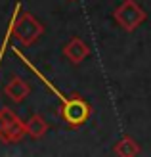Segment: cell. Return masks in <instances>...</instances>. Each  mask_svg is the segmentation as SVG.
I'll use <instances>...</instances> for the list:
<instances>
[{"label":"cell","mask_w":151,"mask_h":157,"mask_svg":"<svg viewBox=\"0 0 151 157\" xmlns=\"http://www.w3.org/2000/svg\"><path fill=\"white\" fill-rule=\"evenodd\" d=\"M12 52H15V56L17 58H21L23 61H25L27 63V67L31 69V71H33L38 78H40V81L48 86V88L55 94V96L59 98V101H61V109H59V113H61V119L65 121L69 127H73V128H77V127H82V124L86 123L90 119V115H92V107H90V104L88 101H84L81 96H78V94H75V96H65V94H61L58 88H55V86L48 81V78H46L40 71H38V69L31 63V61L23 56V54L17 50V48H12Z\"/></svg>","instance_id":"6da1fadb"},{"label":"cell","mask_w":151,"mask_h":157,"mask_svg":"<svg viewBox=\"0 0 151 157\" xmlns=\"http://www.w3.org/2000/svg\"><path fill=\"white\" fill-rule=\"evenodd\" d=\"M19 10H21V2L15 4V12L12 15V23H10L12 36L21 46H33L44 35V25L33 13H29V12L19 13Z\"/></svg>","instance_id":"7a4b0ae2"},{"label":"cell","mask_w":151,"mask_h":157,"mask_svg":"<svg viewBox=\"0 0 151 157\" xmlns=\"http://www.w3.org/2000/svg\"><path fill=\"white\" fill-rule=\"evenodd\" d=\"M145 17H147L145 10L136 2V0H123L113 12V19L126 31V33L136 31L142 23L145 21Z\"/></svg>","instance_id":"3957f363"},{"label":"cell","mask_w":151,"mask_h":157,"mask_svg":"<svg viewBox=\"0 0 151 157\" xmlns=\"http://www.w3.org/2000/svg\"><path fill=\"white\" fill-rule=\"evenodd\" d=\"M0 113H2V119H4V136H2V142L15 144V142H19V140H23V136L27 134L25 121H21L10 107H0Z\"/></svg>","instance_id":"277c9868"},{"label":"cell","mask_w":151,"mask_h":157,"mask_svg":"<svg viewBox=\"0 0 151 157\" xmlns=\"http://www.w3.org/2000/svg\"><path fill=\"white\" fill-rule=\"evenodd\" d=\"M63 56H65L73 65H81L82 61L90 56V48L82 38L73 36L65 46H63Z\"/></svg>","instance_id":"5b68a950"},{"label":"cell","mask_w":151,"mask_h":157,"mask_svg":"<svg viewBox=\"0 0 151 157\" xmlns=\"http://www.w3.org/2000/svg\"><path fill=\"white\" fill-rule=\"evenodd\" d=\"M4 94L13 104H21L31 94V86L27 84V81H23L21 77H12L10 81L4 84Z\"/></svg>","instance_id":"8992f818"},{"label":"cell","mask_w":151,"mask_h":157,"mask_svg":"<svg viewBox=\"0 0 151 157\" xmlns=\"http://www.w3.org/2000/svg\"><path fill=\"white\" fill-rule=\"evenodd\" d=\"M113 153L119 157H134V155H140L142 153V147L134 138L130 136H123L119 142L113 146Z\"/></svg>","instance_id":"52a82bcc"},{"label":"cell","mask_w":151,"mask_h":157,"mask_svg":"<svg viewBox=\"0 0 151 157\" xmlns=\"http://www.w3.org/2000/svg\"><path fill=\"white\" fill-rule=\"evenodd\" d=\"M25 127H27V134L31 136V138H35V140H38V138H42L46 132H48V123L44 121V117L42 115H33L29 121H25Z\"/></svg>","instance_id":"ba28073f"}]
</instances>
